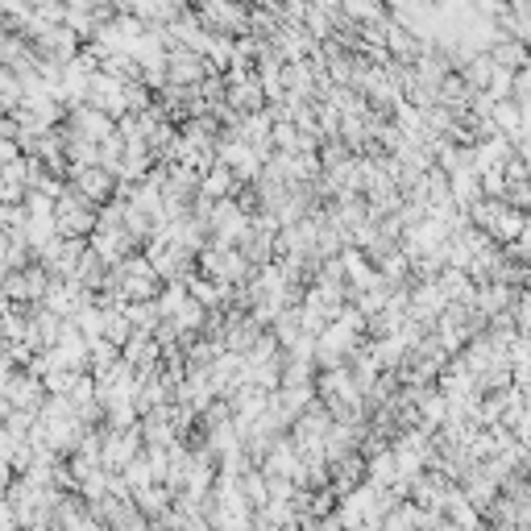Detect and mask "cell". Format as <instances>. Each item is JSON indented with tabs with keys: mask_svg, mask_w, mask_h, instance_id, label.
<instances>
[{
	"mask_svg": "<svg viewBox=\"0 0 531 531\" xmlns=\"http://www.w3.org/2000/svg\"><path fill=\"white\" fill-rule=\"evenodd\" d=\"M195 262H200V274L208 278V283H220V287H245L249 274H254V266H249L237 254V249H216V245H208Z\"/></svg>",
	"mask_w": 531,
	"mask_h": 531,
	"instance_id": "6da1fadb",
	"label": "cell"
},
{
	"mask_svg": "<svg viewBox=\"0 0 531 531\" xmlns=\"http://www.w3.org/2000/svg\"><path fill=\"white\" fill-rule=\"evenodd\" d=\"M133 457H142V432H137V428L113 432V428L100 424V469L104 473H121Z\"/></svg>",
	"mask_w": 531,
	"mask_h": 531,
	"instance_id": "7a4b0ae2",
	"label": "cell"
},
{
	"mask_svg": "<svg viewBox=\"0 0 531 531\" xmlns=\"http://www.w3.org/2000/svg\"><path fill=\"white\" fill-rule=\"evenodd\" d=\"M212 75L204 54H191L183 46H166V83L171 88H200V83Z\"/></svg>",
	"mask_w": 531,
	"mask_h": 531,
	"instance_id": "3957f363",
	"label": "cell"
},
{
	"mask_svg": "<svg viewBox=\"0 0 531 531\" xmlns=\"http://www.w3.org/2000/svg\"><path fill=\"white\" fill-rule=\"evenodd\" d=\"M88 303H92V295L83 291L75 278H50V287L42 295V307H46L50 316H59V320H75Z\"/></svg>",
	"mask_w": 531,
	"mask_h": 531,
	"instance_id": "277c9868",
	"label": "cell"
},
{
	"mask_svg": "<svg viewBox=\"0 0 531 531\" xmlns=\"http://www.w3.org/2000/svg\"><path fill=\"white\" fill-rule=\"evenodd\" d=\"M0 399H5L13 411H30V415H38V407H42L46 395H42V382H38V378H30V374H21V370H17V374L9 378V386L0 390Z\"/></svg>",
	"mask_w": 531,
	"mask_h": 531,
	"instance_id": "5b68a950",
	"label": "cell"
},
{
	"mask_svg": "<svg viewBox=\"0 0 531 531\" xmlns=\"http://www.w3.org/2000/svg\"><path fill=\"white\" fill-rule=\"evenodd\" d=\"M237 191H241V183L225 171V166H212V171L200 179V195H204V200H212V204L216 200H233Z\"/></svg>",
	"mask_w": 531,
	"mask_h": 531,
	"instance_id": "8992f818",
	"label": "cell"
},
{
	"mask_svg": "<svg viewBox=\"0 0 531 531\" xmlns=\"http://www.w3.org/2000/svg\"><path fill=\"white\" fill-rule=\"evenodd\" d=\"M183 303H187L183 283H162V291H158V299H154V307H158V316H162V320H171Z\"/></svg>",
	"mask_w": 531,
	"mask_h": 531,
	"instance_id": "52a82bcc",
	"label": "cell"
},
{
	"mask_svg": "<svg viewBox=\"0 0 531 531\" xmlns=\"http://www.w3.org/2000/svg\"><path fill=\"white\" fill-rule=\"evenodd\" d=\"M75 370H50L42 378V395H71V386H75Z\"/></svg>",
	"mask_w": 531,
	"mask_h": 531,
	"instance_id": "ba28073f",
	"label": "cell"
}]
</instances>
